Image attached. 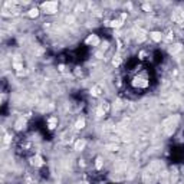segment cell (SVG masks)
I'll return each instance as SVG.
<instances>
[{
    "instance_id": "cell-12",
    "label": "cell",
    "mask_w": 184,
    "mask_h": 184,
    "mask_svg": "<svg viewBox=\"0 0 184 184\" xmlns=\"http://www.w3.org/2000/svg\"><path fill=\"white\" fill-rule=\"evenodd\" d=\"M180 50H181V45H180V43H177V45H173L171 48H170V50H168V52L171 53V55H174V53L180 52Z\"/></svg>"
},
{
    "instance_id": "cell-1",
    "label": "cell",
    "mask_w": 184,
    "mask_h": 184,
    "mask_svg": "<svg viewBox=\"0 0 184 184\" xmlns=\"http://www.w3.org/2000/svg\"><path fill=\"white\" fill-rule=\"evenodd\" d=\"M40 12L45 13V15H55L59 9V3L58 2H45V3L40 4Z\"/></svg>"
},
{
    "instance_id": "cell-9",
    "label": "cell",
    "mask_w": 184,
    "mask_h": 184,
    "mask_svg": "<svg viewBox=\"0 0 184 184\" xmlns=\"http://www.w3.org/2000/svg\"><path fill=\"white\" fill-rule=\"evenodd\" d=\"M56 127H58V118L52 116V118L48 121V128H49V130H55Z\"/></svg>"
},
{
    "instance_id": "cell-10",
    "label": "cell",
    "mask_w": 184,
    "mask_h": 184,
    "mask_svg": "<svg viewBox=\"0 0 184 184\" xmlns=\"http://www.w3.org/2000/svg\"><path fill=\"white\" fill-rule=\"evenodd\" d=\"M85 124H87L85 118H79V120L76 121V124H75L76 130H83V128H85Z\"/></svg>"
},
{
    "instance_id": "cell-5",
    "label": "cell",
    "mask_w": 184,
    "mask_h": 184,
    "mask_svg": "<svg viewBox=\"0 0 184 184\" xmlns=\"http://www.w3.org/2000/svg\"><path fill=\"white\" fill-rule=\"evenodd\" d=\"M39 15H40V9L39 7H32L27 10V16L30 19H36V17H39Z\"/></svg>"
},
{
    "instance_id": "cell-7",
    "label": "cell",
    "mask_w": 184,
    "mask_h": 184,
    "mask_svg": "<svg viewBox=\"0 0 184 184\" xmlns=\"http://www.w3.org/2000/svg\"><path fill=\"white\" fill-rule=\"evenodd\" d=\"M85 147H87V141H85L83 138H79L78 141L75 143V147H73V148H75L76 151H82Z\"/></svg>"
},
{
    "instance_id": "cell-2",
    "label": "cell",
    "mask_w": 184,
    "mask_h": 184,
    "mask_svg": "<svg viewBox=\"0 0 184 184\" xmlns=\"http://www.w3.org/2000/svg\"><path fill=\"white\" fill-rule=\"evenodd\" d=\"M148 76L144 73V75H137L135 78L132 79V87L137 88V89H144V88L148 87Z\"/></svg>"
},
{
    "instance_id": "cell-11",
    "label": "cell",
    "mask_w": 184,
    "mask_h": 184,
    "mask_svg": "<svg viewBox=\"0 0 184 184\" xmlns=\"http://www.w3.org/2000/svg\"><path fill=\"white\" fill-rule=\"evenodd\" d=\"M102 167H104V158H102V157H98L97 160H95V168H97V170H101Z\"/></svg>"
},
{
    "instance_id": "cell-3",
    "label": "cell",
    "mask_w": 184,
    "mask_h": 184,
    "mask_svg": "<svg viewBox=\"0 0 184 184\" xmlns=\"http://www.w3.org/2000/svg\"><path fill=\"white\" fill-rule=\"evenodd\" d=\"M85 43H87L88 46H98L101 43V39H99V36H98L97 33H91V35H88V38L85 39Z\"/></svg>"
},
{
    "instance_id": "cell-8",
    "label": "cell",
    "mask_w": 184,
    "mask_h": 184,
    "mask_svg": "<svg viewBox=\"0 0 184 184\" xmlns=\"http://www.w3.org/2000/svg\"><path fill=\"white\" fill-rule=\"evenodd\" d=\"M122 25H124V20H122V19H112L111 22H109V26H111V27H115V29L121 27Z\"/></svg>"
},
{
    "instance_id": "cell-6",
    "label": "cell",
    "mask_w": 184,
    "mask_h": 184,
    "mask_svg": "<svg viewBox=\"0 0 184 184\" xmlns=\"http://www.w3.org/2000/svg\"><path fill=\"white\" fill-rule=\"evenodd\" d=\"M43 164H45V163H43V158H42L39 154L32 157V165H35V167H42Z\"/></svg>"
},
{
    "instance_id": "cell-4",
    "label": "cell",
    "mask_w": 184,
    "mask_h": 184,
    "mask_svg": "<svg viewBox=\"0 0 184 184\" xmlns=\"http://www.w3.org/2000/svg\"><path fill=\"white\" fill-rule=\"evenodd\" d=\"M150 38L153 39L155 43H158V42H161V40H163V38H164V36H163L161 32H158V30H153V32L150 33Z\"/></svg>"
}]
</instances>
